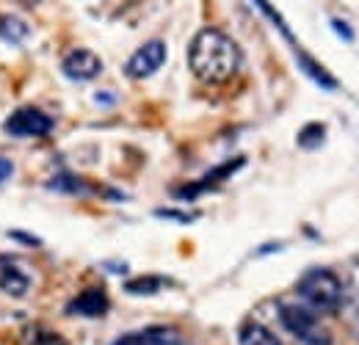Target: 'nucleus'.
I'll return each mask as SVG.
<instances>
[{"mask_svg":"<svg viewBox=\"0 0 359 345\" xmlns=\"http://www.w3.org/2000/svg\"><path fill=\"white\" fill-rule=\"evenodd\" d=\"M188 64L191 72L202 83H226L238 67H241V50L238 44L219 28H205L194 36L188 50Z\"/></svg>","mask_w":359,"mask_h":345,"instance_id":"f257e3e1","label":"nucleus"},{"mask_svg":"<svg viewBox=\"0 0 359 345\" xmlns=\"http://www.w3.org/2000/svg\"><path fill=\"white\" fill-rule=\"evenodd\" d=\"M241 166H243V158H235V161H229V163H224V166H219L216 172L205 174L199 182H194V185H185V188H177L175 194H177V196H182V199H191V196H196V194H202V191H208V188L219 185L224 177H229V174L235 172V169H241Z\"/></svg>","mask_w":359,"mask_h":345,"instance_id":"9d476101","label":"nucleus"},{"mask_svg":"<svg viewBox=\"0 0 359 345\" xmlns=\"http://www.w3.org/2000/svg\"><path fill=\"white\" fill-rule=\"evenodd\" d=\"M108 306H111V302H108L105 290L102 288H89L78 299L69 302L67 312L69 315H83V318H102L108 312Z\"/></svg>","mask_w":359,"mask_h":345,"instance_id":"0eeeda50","label":"nucleus"},{"mask_svg":"<svg viewBox=\"0 0 359 345\" xmlns=\"http://www.w3.org/2000/svg\"><path fill=\"white\" fill-rule=\"evenodd\" d=\"M163 61H166V44L161 42V39H152V42L141 44L133 55L128 58L125 72L133 81H144V78L155 75L163 67Z\"/></svg>","mask_w":359,"mask_h":345,"instance_id":"39448f33","label":"nucleus"},{"mask_svg":"<svg viewBox=\"0 0 359 345\" xmlns=\"http://www.w3.org/2000/svg\"><path fill=\"white\" fill-rule=\"evenodd\" d=\"M11 174H14V166H11V161H8V158H0V182H6Z\"/></svg>","mask_w":359,"mask_h":345,"instance_id":"aec40b11","label":"nucleus"},{"mask_svg":"<svg viewBox=\"0 0 359 345\" xmlns=\"http://www.w3.org/2000/svg\"><path fill=\"white\" fill-rule=\"evenodd\" d=\"M332 28H334V31H337V34H340L346 42H351V39H354V34L346 28V22H343V20H332Z\"/></svg>","mask_w":359,"mask_h":345,"instance_id":"6ab92c4d","label":"nucleus"},{"mask_svg":"<svg viewBox=\"0 0 359 345\" xmlns=\"http://www.w3.org/2000/svg\"><path fill=\"white\" fill-rule=\"evenodd\" d=\"M299 296L310 309L318 312H334L343 302V288L340 279L326 271V268H313L299 279Z\"/></svg>","mask_w":359,"mask_h":345,"instance_id":"f03ea898","label":"nucleus"},{"mask_svg":"<svg viewBox=\"0 0 359 345\" xmlns=\"http://www.w3.org/2000/svg\"><path fill=\"white\" fill-rule=\"evenodd\" d=\"M28 34H31V28H28L25 20L11 17V14H3V17H0V39H3V42L20 44L28 39Z\"/></svg>","mask_w":359,"mask_h":345,"instance_id":"f8f14e48","label":"nucleus"},{"mask_svg":"<svg viewBox=\"0 0 359 345\" xmlns=\"http://www.w3.org/2000/svg\"><path fill=\"white\" fill-rule=\"evenodd\" d=\"M158 288H161V279H152V276L128 282V293H133V296H149V293H155Z\"/></svg>","mask_w":359,"mask_h":345,"instance_id":"2eb2a0df","label":"nucleus"},{"mask_svg":"<svg viewBox=\"0 0 359 345\" xmlns=\"http://www.w3.org/2000/svg\"><path fill=\"white\" fill-rule=\"evenodd\" d=\"M296 58H299L302 69H304V72H307V75L313 78V81L318 83V86L332 88V91L337 88V81H334V78H332V75H329V72H326V69H323V67H320V64H318L315 58H310V55H304V53H302L299 47H296Z\"/></svg>","mask_w":359,"mask_h":345,"instance_id":"ddd939ff","label":"nucleus"},{"mask_svg":"<svg viewBox=\"0 0 359 345\" xmlns=\"http://www.w3.org/2000/svg\"><path fill=\"white\" fill-rule=\"evenodd\" d=\"M53 125L55 122L47 116L45 111H39V108H20V111H14L3 122V130L8 135H14V138H45V135H50Z\"/></svg>","mask_w":359,"mask_h":345,"instance_id":"20e7f679","label":"nucleus"},{"mask_svg":"<svg viewBox=\"0 0 359 345\" xmlns=\"http://www.w3.org/2000/svg\"><path fill=\"white\" fill-rule=\"evenodd\" d=\"M50 188H55V191H86V185H83V180H78V177H69V174H61V177H53V182H50Z\"/></svg>","mask_w":359,"mask_h":345,"instance_id":"dca6fc26","label":"nucleus"},{"mask_svg":"<svg viewBox=\"0 0 359 345\" xmlns=\"http://www.w3.org/2000/svg\"><path fill=\"white\" fill-rule=\"evenodd\" d=\"M279 320L282 326L302 343L307 345H329V332L320 326V320L315 318L307 306H296V304H285L279 309Z\"/></svg>","mask_w":359,"mask_h":345,"instance_id":"7ed1b4c3","label":"nucleus"},{"mask_svg":"<svg viewBox=\"0 0 359 345\" xmlns=\"http://www.w3.org/2000/svg\"><path fill=\"white\" fill-rule=\"evenodd\" d=\"M61 69L69 81H91L102 72V61L100 55H94L91 50H83V47H75L64 55L61 61Z\"/></svg>","mask_w":359,"mask_h":345,"instance_id":"423d86ee","label":"nucleus"},{"mask_svg":"<svg viewBox=\"0 0 359 345\" xmlns=\"http://www.w3.org/2000/svg\"><path fill=\"white\" fill-rule=\"evenodd\" d=\"M241 345H282L276 334H271L266 326L260 323H246L241 329Z\"/></svg>","mask_w":359,"mask_h":345,"instance_id":"4468645a","label":"nucleus"},{"mask_svg":"<svg viewBox=\"0 0 359 345\" xmlns=\"http://www.w3.org/2000/svg\"><path fill=\"white\" fill-rule=\"evenodd\" d=\"M158 216L161 218H177V221H185V224L196 218L194 213H177V210H158Z\"/></svg>","mask_w":359,"mask_h":345,"instance_id":"a211bd4d","label":"nucleus"},{"mask_svg":"<svg viewBox=\"0 0 359 345\" xmlns=\"http://www.w3.org/2000/svg\"><path fill=\"white\" fill-rule=\"evenodd\" d=\"M114 345H182V340H180V334L175 329L152 326V329H144V332L125 334L122 340H116Z\"/></svg>","mask_w":359,"mask_h":345,"instance_id":"6e6552de","label":"nucleus"},{"mask_svg":"<svg viewBox=\"0 0 359 345\" xmlns=\"http://www.w3.org/2000/svg\"><path fill=\"white\" fill-rule=\"evenodd\" d=\"M28 276L11 257H0V290L8 296H25L28 293Z\"/></svg>","mask_w":359,"mask_h":345,"instance_id":"1a4fd4ad","label":"nucleus"},{"mask_svg":"<svg viewBox=\"0 0 359 345\" xmlns=\"http://www.w3.org/2000/svg\"><path fill=\"white\" fill-rule=\"evenodd\" d=\"M320 141H323V128H320V125H310V128L302 130V135H299V144L307 147V149H310V147H318Z\"/></svg>","mask_w":359,"mask_h":345,"instance_id":"f3484780","label":"nucleus"},{"mask_svg":"<svg viewBox=\"0 0 359 345\" xmlns=\"http://www.w3.org/2000/svg\"><path fill=\"white\" fill-rule=\"evenodd\" d=\"M20 345H67V340L45 323H34L20 332Z\"/></svg>","mask_w":359,"mask_h":345,"instance_id":"9b49d317","label":"nucleus"}]
</instances>
